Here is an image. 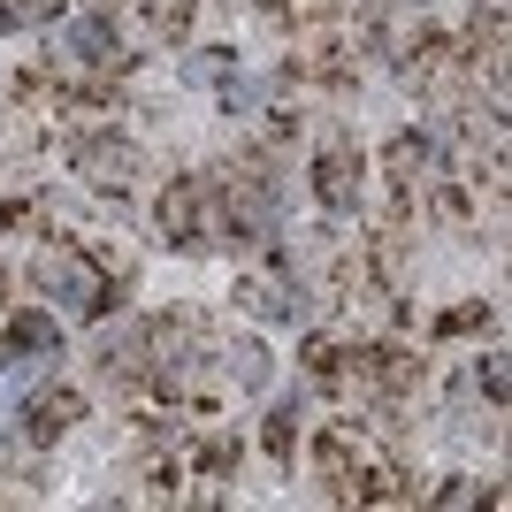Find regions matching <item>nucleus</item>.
<instances>
[{"label": "nucleus", "mask_w": 512, "mask_h": 512, "mask_svg": "<svg viewBox=\"0 0 512 512\" xmlns=\"http://www.w3.org/2000/svg\"><path fill=\"white\" fill-rule=\"evenodd\" d=\"M62 8V0H0V31H31V23H46Z\"/></svg>", "instance_id": "obj_5"}, {"label": "nucleus", "mask_w": 512, "mask_h": 512, "mask_svg": "<svg viewBox=\"0 0 512 512\" xmlns=\"http://www.w3.org/2000/svg\"><path fill=\"white\" fill-rule=\"evenodd\" d=\"M230 375L245 390H260V383H268V352H260V344H237V352H230Z\"/></svg>", "instance_id": "obj_8"}, {"label": "nucleus", "mask_w": 512, "mask_h": 512, "mask_svg": "<svg viewBox=\"0 0 512 512\" xmlns=\"http://www.w3.org/2000/svg\"><path fill=\"white\" fill-rule=\"evenodd\" d=\"M321 199H329V207H352V169H344V161H337V153H329V161H321Z\"/></svg>", "instance_id": "obj_7"}, {"label": "nucleus", "mask_w": 512, "mask_h": 512, "mask_svg": "<svg viewBox=\"0 0 512 512\" xmlns=\"http://www.w3.org/2000/svg\"><path fill=\"white\" fill-rule=\"evenodd\" d=\"M77 176H85V184H123L130 176V146L123 138H85V146H77Z\"/></svg>", "instance_id": "obj_3"}, {"label": "nucleus", "mask_w": 512, "mask_h": 512, "mask_svg": "<svg viewBox=\"0 0 512 512\" xmlns=\"http://www.w3.org/2000/svg\"><path fill=\"white\" fill-rule=\"evenodd\" d=\"M77 421V398H39V406H31V444H54V436H62V428Z\"/></svg>", "instance_id": "obj_4"}, {"label": "nucleus", "mask_w": 512, "mask_h": 512, "mask_svg": "<svg viewBox=\"0 0 512 512\" xmlns=\"http://www.w3.org/2000/svg\"><path fill=\"white\" fill-rule=\"evenodd\" d=\"M31 283H39L46 299H62V306H77V314H100V276H92L77 253H39L31 260Z\"/></svg>", "instance_id": "obj_1"}, {"label": "nucleus", "mask_w": 512, "mask_h": 512, "mask_svg": "<svg viewBox=\"0 0 512 512\" xmlns=\"http://www.w3.org/2000/svg\"><path fill=\"white\" fill-rule=\"evenodd\" d=\"M69 46H77V54H85V62H100L107 46H115V31H107L100 16H85V23H69Z\"/></svg>", "instance_id": "obj_6"}, {"label": "nucleus", "mask_w": 512, "mask_h": 512, "mask_svg": "<svg viewBox=\"0 0 512 512\" xmlns=\"http://www.w3.org/2000/svg\"><path fill=\"white\" fill-rule=\"evenodd\" d=\"M46 360H62L54 314H16L8 321V367H46Z\"/></svg>", "instance_id": "obj_2"}]
</instances>
